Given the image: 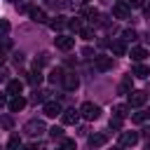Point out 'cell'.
I'll return each mask as SVG.
<instances>
[{
  "label": "cell",
  "instance_id": "40",
  "mask_svg": "<svg viewBox=\"0 0 150 150\" xmlns=\"http://www.w3.org/2000/svg\"><path fill=\"white\" fill-rule=\"evenodd\" d=\"M5 101H7V96H5V94H0V108L5 105Z\"/></svg>",
  "mask_w": 150,
  "mask_h": 150
},
{
  "label": "cell",
  "instance_id": "11",
  "mask_svg": "<svg viewBox=\"0 0 150 150\" xmlns=\"http://www.w3.org/2000/svg\"><path fill=\"white\" fill-rule=\"evenodd\" d=\"M112 14H115L117 19H127V16H129V5H127V2H115Z\"/></svg>",
  "mask_w": 150,
  "mask_h": 150
},
{
  "label": "cell",
  "instance_id": "2",
  "mask_svg": "<svg viewBox=\"0 0 150 150\" xmlns=\"http://www.w3.org/2000/svg\"><path fill=\"white\" fill-rule=\"evenodd\" d=\"M54 45H56L59 49L68 52V49L75 47V38H70V35H56V38H54Z\"/></svg>",
  "mask_w": 150,
  "mask_h": 150
},
{
  "label": "cell",
  "instance_id": "7",
  "mask_svg": "<svg viewBox=\"0 0 150 150\" xmlns=\"http://www.w3.org/2000/svg\"><path fill=\"white\" fill-rule=\"evenodd\" d=\"M145 91H129V108H138L145 103Z\"/></svg>",
  "mask_w": 150,
  "mask_h": 150
},
{
  "label": "cell",
  "instance_id": "41",
  "mask_svg": "<svg viewBox=\"0 0 150 150\" xmlns=\"http://www.w3.org/2000/svg\"><path fill=\"white\" fill-rule=\"evenodd\" d=\"M145 150H150V141H148V143H145Z\"/></svg>",
  "mask_w": 150,
  "mask_h": 150
},
{
  "label": "cell",
  "instance_id": "33",
  "mask_svg": "<svg viewBox=\"0 0 150 150\" xmlns=\"http://www.w3.org/2000/svg\"><path fill=\"white\" fill-rule=\"evenodd\" d=\"M80 35H82L84 40H91V38H94V30H89V28H82V30H80Z\"/></svg>",
  "mask_w": 150,
  "mask_h": 150
},
{
  "label": "cell",
  "instance_id": "37",
  "mask_svg": "<svg viewBox=\"0 0 150 150\" xmlns=\"http://www.w3.org/2000/svg\"><path fill=\"white\" fill-rule=\"evenodd\" d=\"M2 63H5V49L0 47V66H2Z\"/></svg>",
  "mask_w": 150,
  "mask_h": 150
},
{
  "label": "cell",
  "instance_id": "22",
  "mask_svg": "<svg viewBox=\"0 0 150 150\" xmlns=\"http://www.w3.org/2000/svg\"><path fill=\"white\" fill-rule=\"evenodd\" d=\"M112 115H117V117H127V115H129V105H115V108H112Z\"/></svg>",
  "mask_w": 150,
  "mask_h": 150
},
{
  "label": "cell",
  "instance_id": "3",
  "mask_svg": "<svg viewBox=\"0 0 150 150\" xmlns=\"http://www.w3.org/2000/svg\"><path fill=\"white\" fill-rule=\"evenodd\" d=\"M42 112H45L47 117H56V115H61L63 110H61V103H59V101H45Z\"/></svg>",
  "mask_w": 150,
  "mask_h": 150
},
{
  "label": "cell",
  "instance_id": "24",
  "mask_svg": "<svg viewBox=\"0 0 150 150\" xmlns=\"http://www.w3.org/2000/svg\"><path fill=\"white\" fill-rule=\"evenodd\" d=\"M49 63V54H40V59H35V68L40 70L42 66H47Z\"/></svg>",
  "mask_w": 150,
  "mask_h": 150
},
{
  "label": "cell",
  "instance_id": "35",
  "mask_svg": "<svg viewBox=\"0 0 150 150\" xmlns=\"http://www.w3.org/2000/svg\"><path fill=\"white\" fill-rule=\"evenodd\" d=\"M124 2H127L129 7H134V9H136V7H143V0H124Z\"/></svg>",
  "mask_w": 150,
  "mask_h": 150
},
{
  "label": "cell",
  "instance_id": "4",
  "mask_svg": "<svg viewBox=\"0 0 150 150\" xmlns=\"http://www.w3.org/2000/svg\"><path fill=\"white\" fill-rule=\"evenodd\" d=\"M23 131H26L28 136H40V134L45 131V124H42L40 120H30V122H26Z\"/></svg>",
  "mask_w": 150,
  "mask_h": 150
},
{
  "label": "cell",
  "instance_id": "5",
  "mask_svg": "<svg viewBox=\"0 0 150 150\" xmlns=\"http://www.w3.org/2000/svg\"><path fill=\"white\" fill-rule=\"evenodd\" d=\"M80 117H82V115H80V110H75V108H68V110L61 112V122H63V124H77Z\"/></svg>",
  "mask_w": 150,
  "mask_h": 150
},
{
  "label": "cell",
  "instance_id": "25",
  "mask_svg": "<svg viewBox=\"0 0 150 150\" xmlns=\"http://www.w3.org/2000/svg\"><path fill=\"white\" fill-rule=\"evenodd\" d=\"M110 129H115V131H120V129H122V117H117V115H112V117H110Z\"/></svg>",
  "mask_w": 150,
  "mask_h": 150
},
{
  "label": "cell",
  "instance_id": "43",
  "mask_svg": "<svg viewBox=\"0 0 150 150\" xmlns=\"http://www.w3.org/2000/svg\"><path fill=\"white\" fill-rule=\"evenodd\" d=\"M112 150H120V148H112Z\"/></svg>",
  "mask_w": 150,
  "mask_h": 150
},
{
  "label": "cell",
  "instance_id": "36",
  "mask_svg": "<svg viewBox=\"0 0 150 150\" xmlns=\"http://www.w3.org/2000/svg\"><path fill=\"white\" fill-rule=\"evenodd\" d=\"M0 127H2V129H9V127H12V120H9V117H2V120H0Z\"/></svg>",
  "mask_w": 150,
  "mask_h": 150
},
{
  "label": "cell",
  "instance_id": "27",
  "mask_svg": "<svg viewBox=\"0 0 150 150\" xmlns=\"http://www.w3.org/2000/svg\"><path fill=\"white\" fill-rule=\"evenodd\" d=\"M68 26H70V30H75V33H80V30H82V21H80V19H70V21H68Z\"/></svg>",
  "mask_w": 150,
  "mask_h": 150
},
{
  "label": "cell",
  "instance_id": "17",
  "mask_svg": "<svg viewBox=\"0 0 150 150\" xmlns=\"http://www.w3.org/2000/svg\"><path fill=\"white\" fill-rule=\"evenodd\" d=\"M131 84H134V77H131V75H124L122 82H120V94H127V91L131 89Z\"/></svg>",
  "mask_w": 150,
  "mask_h": 150
},
{
  "label": "cell",
  "instance_id": "42",
  "mask_svg": "<svg viewBox=\"0 0 150 150\" xmlns=\"http://www.w3.org/2000/svg\"><path fill=\"white\" fill-rule=\"evenodd\" d=\"M145 115H148V117H150V108H148V110H145Z\"/></svg>",
  "mask_w": 150,
  "mask_h": 150
},
{
  "label": "cell",
  "instance_id": "32",
  "mask_svg": "<svg viewBox=\"0 0 150 150\" xmlns=\"http://www.w3.org/2000/svg\"><path fill=\"white\" fill-rule=\"evenodd\" d=\"M7 30H9V21L7 19H0V35H5Z\"/></svg>",
  "mask_w": 150,
  "mask_h": 150
},
{
  "label": "cell",
  "instance_id": "28",
  "mask_svg": "<svg viewBox=\"0 0 150 150\" xmlns=\"http://www.w3.org/2000/svg\"><path fill=\"white\" fill-rule=\"evenodd\" d=\"M61 150H75V141L73 138H63L61 141Z\"/></svg>",
  "mask_w": 150,
  "mask_h": 150
},
{
  "label": "cell",
  "instance_id": "38",
  "mask_svg": "<svg viewBox=\"0 0 150 150\" xmlns=\"http://www.w3.org/2000/svg\"><path fill=\"white\" fill-rule=\"evenodd\" d=\"M5 80H7V73H5V70H0V82H5Z\"/></svg>",
  "mask_w": 150,
  "mask_h": 150
},
{
  "label": "cell",
  "instance_id": "29",
  "mask_svg": "<svg viewBox=\"0 0 150 150\" xmlns=\"http://www.w3.org/2000/svg\"><path fill=\"white\" fill-rule=\"evenodd\" d=\"M47 96H49V91H38V89H35V94H33V101L38 103V101H45Z\"/></svg>",
  "mask_w": 150,
  "mask_h": 150
},
{
  "label": "cell",
  "instance_id": "18",
  "mask_svg": "<svg viewBox=\"0 0 150 150\" xmlns=\"http://www.w3.org/2000/svg\"><path fill=\"white\" fill-rule=\"evenodd\" d=\"M110 49H112V54H115V56H124V54H127L124 42H112V45H110Z\"/></svg>",
  "mask_w": 150,
  "mask_h": 150
},
{
  "label": "cell",
  "instance_id": "16",
  "mask_svg": "<svg viewBox=\"0 0 150 150\" xmlns=\"http://www.w3.org/2000/svg\"><path fill=\"white\" fill-rule=\"evenodd\" d=\"M129 56H131V59H134V61H136V63H141V61H143V59H145V56H148V52H145V49H143V47H134V49H131V54H129Z\"/></svg>",
  "mask_w": 150,
  "mask_h": 150
},
{
  "label": "cell",
  "instance_id": "20",
  "mask_svg": "<svg viewBox=\"0 0 150 150\" xmlns=\"http://www.w3.org/2000/svg\"><path fill=\"white\" fill-rule=\"evenodd\" d=\"M63 75H66V73L56 68V70H52V73H49V82H52V84H56V82H63Z\"/></svg>",
  "mask_w": 150,
  "mask_h": 150
},
{
  "label": "cell",
  "instance_id": "1",
  "mask_svg": "<svg viewBox=\"0 0 150 150\" xmlns=\"http://www.w3.org/2000/svg\"><path fill=\"white\" fill-rule=\"evenodd\" d=\"M80 115H82L84 120H89V122H91V120H98L101 108H98L96 103H89V101H87V103H82V105H80Z\"/></svg>",
  "mask_w": 150,
  "mask_h": 150
},
{
  "label": "cell",
  "instance_id": "26",
  "mask_svg": "<svg viewBox=\"0 0 150 150\" xmlns=\"http://www.w3.org/2000/svg\"><path fill=\"white\" fill-rule=\"evenodd\" d=\"M19 148H21L19 136H12V138H9V143H7V150H19Z\"/></svg>",
  "mask_w": 150,
  "mask_h": 150
},
{
  "label": "cell",
  "instance_id": "30",
  "mask_svg": "<svg viewBox=\"0 0 150 150\" xmlns=\"http://www.w3.org/2000/svg\"><path fill=\"white\" fill-rule=\"evenodd\" d=\"M145 117H148V115H145V112H134V115H131V120H134V122H136V124H141V122H143V120H145Z\"/></svg>",
  "mask_w": 150,
  "mask_h": 150
},
{
  "label": "cell",
  "instance_id": "34",
  "mask_svg": "<svg viewBox=\"0 0 150 150\" xmlns=\"http://www.w3.org/2000/svg\"><path fill=\"white\" fill-rule=\"evenodd\" d=\"M122 38H124L127 42H129V40H136V30H124V33H122Z\"/></svg>",
  "mask_w": 150,
  "mask_h": 150
},
{
  "label": "cell",
  "instance_id": "39",
  "mask_svg": "<svg viewBox=\"0 0 150 150\" xmlns=\"http://www.w3.org/2000/svg\"><path fill=\"white\" fill-rule=\"evenodd\" d=\"M19 150H35V145H21Z\"/></svg>",
  "mask_w": 150,
  "mask_h": 150
},
{
  "label": "cell",
  "instance_id": "10",
  "mask_svg": "<svg viewBox=\"0 0 150 150\" xmlns=\"http://www.w3.org/2000/svg\"><path fill=\"white\" fill-rule=\"evenodd\" d=\"M120 143H122V145H136V143H138V134H136V131H122Z\"/></svg>",
  "mask_w": 150,
  "mask_h": 150
},
{
  "label": "cell",
  "instance_id": "21",
  "mask_svg": "<svg viewBox=\"0 0 150 150\" xmlns=\"http://www.w3.org/2000/svg\"><path fill=\"white\" fill-rule=\"evenodd\" d=\"M28 82H30V84H40V82H42V75H40L38 68H35L33 73H28Z\"/></svg>",
  "mask_w": 150,
  "mask_h": 150
},
{
  "label": "cell",
  "instance_id": "19",
  "mask_svg": "<svg viewBox=\"0 0 150 150\" xmlns=\"http://www.w3.org/2000/svg\"><path fill=\"white\" fill-rule=\"evenodd\" d=\"M82 16L89 19V21H94V19H98V9H94V7H84V9H82Z\"/></svg>",
  "mask_w": 150,
  "mask_h": 150
},
{
  "label": "cell",
  "instance_id": "31",
  "mask_svg": "<svg viewBox=\"0 0 150 150\" xmlns=\"http://www.w3.org/2000/svg\"><path fill=\"white\" fill-rule=\"evenodd\" d=\"M49 134H52L54 138H61V136H63V129H61V127H52V129H49Z\"/></svg>",
  "mask_w": 150,
  "mask_h": 150
},
{
  "label": "cell",
  "instance_id": "8",
  "mask_svg": "<svg viewBox=\"0 0 150 150\" xmlns=\"http://www.w3.org/2000/svg\"><path fill=\"white\" fill-rule=\"evenodd\" d=\"M63 87H66L68 91H75V89L80 87V80H77V75H75V73H66V75H63Z\"/></svg>",
  "mask_w": 150,
  "mask_h": 150
},
{
  "label": "cell",
  "instance_id": "9",
  "mask_svg": "<svg viewBox=\"0 0 150 150\" xmlns=\"http://www.w3.org/2000/svg\"><path fill=\"white\" fill-rule=\"evenodd\" d=\"M7 108H9L12 112H19V110L26 108V98H23V96H12L9 103H7Z\"/></svg>",
  "mask_w": 150,
  "mask_h": 150
},
{
  "label": "cell",
  "instance_id": "6",
  "mask_svg": "<svg viewBox=\"0 0 150 150\" xmlns=\"http://www.w3.org/2000/svg\"><path fill=\"white\" fill-rule=\"evenodd\" d=\"M94 68H96L98 73H105V70H112V59H110V56H98V59L94 61Z\"/></svg>",
  "mask_w": 150,
  "mask_h": 150
},
{
  "label": "cell",
  "instance_id": "23",
  "mask_svg": "<svg viewBox=\"0 0 150 150\" xmlns=\"http://www.w3.org/2000/svg\"><path fill=\"white\" fill-rule=\"evenodd\" d=\"M66 23H68V21H66V19H63V16H56V19H54V21H52V23H49V26H52V28H54V30H59V28H63V26H66Z\"/></svg>",
  "mask_w": 150,
  "mask_h": 150
},
{
  "label": "cell",
  "instance_id": "15",
  "mask_svg": "<svg viewBox=\"0 0 150 150\" xmlns=\"http://www.w3.org/2000/svg\"><path fill=\"white\" fill-rule=\"evenodd\" d=\"M28 14H30V19H33L35 23H42V21L47 19V16H45V12H42L40 7H30V9H28Z\"/></svg>",
  "mask_w": 150,
  "mask_h": 150
},
{
  "label": "cell",
  "instance_id": "14",
  "mask_svg": "<svg viewBox=\"0 0 150 150\" xmlns=\"http://www.w3.org/2000/svg\"><path fill=\"white\" fill-rule=\"evenodd\" d=\"M105 141H108L105 134H91V136H89V145H91V148H101Z\"/></svg>",
  "mask_w": 150,
  "mask_h": 150
},
{
  "label": "cell",
  "instance_id": "12",
  "mask_svg": "<svg viewBox=\"0 0 150 150\" xmlns=\"http://www.w3.org/2000/svg\"><path fill=\"white\" fill-rule=\"evenodd\" d=\"M21 89H23V82H21V80H9V82H7V94H9V96H19Z\"/></svg>",
  "mask_w": 150,
  "mask_h": 150
},
{
  "label": "cell",
  "instance_id": "13",
  "mask_svg": "<svg viewBox=\"0 0 150 150\" xmlns=\"http://www.w3.org/2000/svg\"><path fill=\"white\" fill-rule=\"evenodd\" d=\"M131 75H136V77H148V75H150V68H148L145 63H136V66L131 68Z\"/></svg>",
  "mask_w": 150,
  "mask_h": 150
}]
</instances>
